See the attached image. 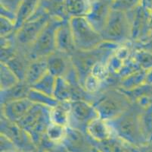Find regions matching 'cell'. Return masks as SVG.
<instances>
[{
	"label": "cell",
	"instance_id": "cell-1",
	"mask_svg": "<svg viewBox=\"0 0 152 152\" xmlns=\"http://www.w3.org/2000/svg\"><path fill=\"white\" fill-rule=\"evenodd\" d=\"M144 109L135 102L121 115L107 121L115 136L127 143L142 146L146 142L141 126V114Z\"/></svg>",
	"mask_w": 152,
	"mask_h": 152
},
{
	"label": "cell",
	"instance_id": "cell-2",
	"mask_svg": "<svg viewBox=\"0 0 152 152\" xmlns=\"http://www.w3.org/2000/svg\"><path fill=\"white\" fill-rule=\"evenodd\" d=\"M121 45L104 42L99 47L89 50H76L71 54L72 62L76 69L80 84L83 83L92 69L101 62H107L110 57Z\"/></svg>",
	"mask_w": 152,
	"mask_h": 152
},
{
	"label": "cell",
	"instance_id": "cell-3",
	"mask_svg": "<svg viewBox=\"0 0 152 152\" xmlns=\"http://www.w3.org/2000/svg\"><path fill=\"white\" fill-rule=\"evenodd\" d=\"M127 94L117 87H107L98 94L92 104L99 118L106 121L115 119L132 104Z\"/></svg>",
	"mask_w": 152,
	"mask_h": 152
},
{
	"label": "cell",
	"instance_id": "cell-4",
	"mask_svg": "<svg viewBox=\"0 0 152 152\" xmlns=\"http://www.w3.org/2000/svg\"><path fill=\"white\" fill-rule=\"evenodd\" d=\"M101 34L104 42L117 45L132 43L130 24L126 13L112 9Z\"/></svg>",
	"mask_w": 152,
	"mask_h": 152
},
{
	"label": "cell",
	"instance_id": "cell-5",
	"mask_svg": "<svg viewBox=\"0 0 152 152\" xmlns=\"http://www.w3.org/2000/svg\"><path fill=\"white\" fill-rule=\"evenodd\" d=\"M63 20L51 18L37 40L29 49L27 56L30 60L46 58L57 50L56 32Z\"/></svg>",
	"mask_w": 152,
	"mask_h": 152
},
{
	"label": "cell",
	"instance_id": "cell-6",
	"mask_svg": "<svg viewBox=\"0 0 152 152\" xmlns=\"http://www.w3.org/2000/svg\"><path fill=\"white\" fill-rule=\"evenodd\" d=\"M69 21L77 50H92L104 42L101 33L92 27L85 17L72 18Z\"/></svg>",
	"mask_w": 152,
	"mask_h": 152
},
{
	"label": "cell",
	"instance_id": "cell-7",
	"mask_svg": "<svg viewBox=\"0 0 152 152\" xmlns=\"http://www.w3.org/2000/svg\"><path fill=\"white\" fill-rule=\"evenodd\" d=\"M51 108L34 104L30 110L18 122L20 127L25 129L31 136L33 141L37 140L41 135H45V132L51 123Z\"/></svg>",
	"mask_w": 152,
	"mask_h": 152
},
{
	"label": "cell",
	"instance_id": "cell-8",
	"mask_svg": "<svg viewBox=\"0 0 152 152\" xmlns=\"http://www.w3.org/2000/svg\"><path fill=\"white\" fill-rule=\"evenodd\" d=\"M50 19L49 15H44L38 19H30L16 30L15 40L19 51L25 53L27 55L29 49L37 40Z\"/></svg>",
	"mask_w": 152,
	"mask_h": 152
},
{
	"label": "cell",
	"instance_id": "cell-9",
	"mask_svg": "<svg viewBox=\"0 0 152 152\" xmlns=\"http://www.w3.org/2000/svg\"><path fill=\"white\" fill-rule=\"evenodd\" d=\"M99 114L93 104L86 100H74L70 101V120L68 127L86 133L88 125Z\"/></svg>",
	"mask_w": 152,
	"mask_h": 152
},
{
	"label": "cell",
	"instance_id": "cell-10",
	"mask_svg": "<svg viewBox=\"0 0 152 152\" xmlns=\"http://www.w3.org/2000/svg\"><path fill=\"white\" fill-rule=\"evenodd\" d=\"M129 21L131 40L134 44L145 42L149 34L150 25L152 24L150 11L140 5L133 10L126 13Z\"/></svg>",
	"mask_w": 152,
	"mask_h": 152
},
{
	"label": "cell",
	"instance_id": "cell-11",
	"mask_svg": "<svg viewBox=\"0 0 152 152\" xmlns=\"http://www.w3.org/2000/svg\"><path fill=\"white\" fill-rule=\"evenodd\" d=\"M114 0H92L89 13L85 17L95 30L102 33L112 11Z\"/></svg>",
	"mask_w": 152,
	"mask_h": 152
},
{
	"label": "cell",
	"instance_id": "cell-12",
	"mask_svg": "<svg viewBox=\"0 0 152 152\" xmlns=\"http://www.w3.org/2000/svg\"><path fill=\"white\" fill-rule=\"evenodd\" d=\"M49 72L56 78H66L75 70L71 56L56 50L46 57Z\"/></svg>",
	"mask_w": 152,
	"mask_h": 152
},
{
	"label": "cell",
	"instance_id": "cell-13",
	"mask_svg": "<svg viewBox=\"0 0 152 152\" xmlns=\"http://www.w3.org/2000/svg\"><path fill=\"white\" fill-rule=\"evenodd\" d=\"M1 135L10 139L16 147H28L33 143L31 136L25 129L2 115H1Z\"/></svg>",
	"mask_w": 152,
	"mask_h": 152
},
{
	"label": "cell",
	"instance_id": "cell-14",
	"mask_svg": "<svg viewBox=\"0 0 152 152\" xmlns=\"http://www.w3.org/2000/svg\"><path fill=\"white\" fill-rule=\"evenodd\" d=\"M33 105L28 98L14 100L1 105V115L12 122L18 123Z\"/></svg>",
	"mask_w": 152,
	"mask_h": 152
},
{
	"label": "cell",
	"instance_id": "cell-15",
	"mask_svg": "<svg viewBox=\"0 0 152 152\" xmlns=\"http://www.w3.org/2000/svg\"><path fill=\"white\" fill-rule=\"evenodd\" d=\"M56 49L70 55L77 50L69 20L62 21L58 28L56 32Z\"/></svg>",
	"mask_w": 152,
	"mask_h": 152
},
{
	"label": "cell",
	"instance_id": "cell-16",
	"mask_svg": "<svg viewBox=\"0 0 152 152\" xmlns=\"http://www.w3.org/2000/svg\"><path fill=\"white\" fill-rule=\"evenodd\" d=\"M86 134L92 142H103L115 136L108 122L99 117L94 119L88 125Z\"/></svg>",
	"mask_w": 152,
	"mask_h": 152
},
{
	"label": "cell",
	"instance_id": "cell-17",
	"mask_svg": "<svg viewBox=\"0 0 152 152\" xmlns=\"http://www.w3.org/2000/svg\"><path fill=\"white\" fill-rule=\"evenodd\" d=\"M31 87L25 81H20L9 88L0 90V104L2 105L14 100L27 98Z\"/></svg>",
	"mask_w": 152,
	"mask_h": 152
},
{
	"label": "cell",
	"instance_id": "cell-18",
	"mask_svg": "<svg viewBox=\"0 0 152 152\" xmlns=\"http://www.w3.org/2000/svg\"><path fill=\"white\" fill-rule=\"evenodd\" d=\"M49 72L46 58H39L30 61L26 74L25 82L29 85H35Z\"/></svg>",
	"mask_w": 152,
	"mask_h": 152
},
{
	"label": "cell",
	"instance_id": "cell-19",
	"mask_svg": "<svg viewBox=\"0 0 152 152\" xmlns=\"http://www.w3.org/2000/svg\"><path fill=\"white\" fill-rule=\"evenodd\" d=\"M30 61L27 53L18 51L17 55L5 64L17 76L19 81H24Z\"/></svg>",
	"mask_w": 152,
	"mask_h": 152
},
{
	"label": "cell",
	"instance_id": "cell-20",
	"mask_svg": "<svg viewBox=\"0 0 152 152\" xmlns=\"http://www.w3.org/2000/svg\"><path fill=\"white\" fill-rule=\"evenodd\" d=\"M92 0H64L68 19L86 17L91 8Z\"/></svg>",
	"mask_w": 152,
	"mask_h": 152
},
{
	"label": "cell",
	"instance_id": "cell-21",
	"mask_svg": "<svg viewBox=\"0 0 152 152\" xmlns=\"http://www.w3.org/2000/svg\"><path fill=\"white\" fill-rule=\"evenodd\" d=\"M39 6L51 18L69 20L66 12L64 0H41Z\"/></svg>",
	"mask_w": 152,
	"mask_h": 152
},
{
	"label": "cell",
	"instance_id": "cell-22",
	"mask_svg": "<svg viewBox=\"0 0 152 152\" xmlns=\"http://www.w3.org/2000/svg\"><path fill=\"white\" fill-rule=\"evenodd\" d=\"M40 2L41 0H22L16 13L15 25L17 30L34 15Z\"/></svg>",
	"mask_w": 152,
	"mask_h": 152
},
{
	"label": "cell",
	"instance_id": "cell-23",
	"mask_svg": "<svg viewBox=\"0 0 152 152\" xmlns=\"http://www.w3.org/2000/svg\"><path fill=\"white\" fill-rule=\"evenodd\" d=\"M147 72V70L141 69L121 79L119 83V88L124 91H127L140 87L146 83Z\"/></svg>",
	"mask_w": 152,
	"mask_h": 152
},
{
	"label": "cell",
	"instance_id": "cell-24",
	"mask_svg": "<svg viewBox=\"0 0 152 152\" xmlns=\"http://www.w3.org/2000/svg\"><path fill=\"white\" fill-rule=\"evenodd\" d=\"M70 101L59 102L50 110L51 122L67 127L70 120Z\"/></svg>",
	"mask_w": 152,
	"mask_h": 152
},
{
	"label": "cell",
	"instance_id": "cell-25",
	"mask_svg": "<svg viewBox=\"0 0 152 152\" xmlns=\"http://www.w3.org/2000/svg\"><path fill=\"white\" fill-rule=\"evenodd\" d=\"M53 97L58 102H69L74 100V90L71 85L64 78H57Z\"/></svg>",
	"mask_w": 152,
	"mask_h": 152
},
{
	"label": "cell",
	"instance_id": "cell-26",
	"mask_svg": "<svg viewBox=\"0 0 152 152\" xmlns=\"http://www.w3.org/2000/svg\"><path fill=\"white\" fill-rule=\"evenodd\" d=\"M27 98L33 104H38V105L43 106V107H49V108H52V107H55L59 103L53 96L44 94L42 92L39 91L33 87H31L29 91Z\"/></svg>",
	"mask_w": 152,
	"mask_h": 152
},
{
	"label": "cell",
	"instance_id": "cell-27",
	"mask_svg": "<svg viewBox=\"0 0 152 152\" xmlns=\"http://www.w3.org/2000/svg\"><path fill=\"white\" fill-rule=\"evenodd\" d=\"M56 80H57V78L48 72L40 80H39L35 85L32 86V87L45 94L53 96L55 85H56Z\"/></svg>",
	"mask_w": 152,
	"mask_h": 152
},
{
	"label": "cell",
	"instance_id": "cell-28",
	"mask_svg": "<svg viewBox=\"0 0 152 152\" xmlns=\"http://www.w3.org/2000/svg\"><path fill=\"white\" fill-rule=\"evenodd\" d=\"M20 81L5 63L0 65V89L5 90L12 87Z\"/></svg>",
	"mask_w": 152,
	"mask_h": 152
},
{
	"label": "cell",
	"instance_id": "cell-29",
	"mask_svg": "<svg viewBox=\"0 0 152 152\" xmlns=\"http://www.w3.org/2000/svg\"><path fill=\"white\" fill-rule=\"evenodd\" d=\"M67 133V127L51 122L45 132L47 139L52 143H61Z\"/></svg>",
	"mask_w": 152,
	"mask_h": 152
},
{
	"label": "cell",
	"instance_id": "cell-30",
	"mask_svg": "<svg viewBox=\"0 0 152 152\" xmlns=\"http://www.w3.org/2000/svg\"><path fill=\"white\" fill-rule=\"evenodd\" d=\"M140 5H142V0H114L112 8L127 13Z\"/></svg>",
	"mask_w": 152,
	"mask_h": 152
},
{
	"label": "cell",
	"instance_id": "cell-31",
	"mask_svg": "<svg viewBox=\"0 0 152 152\" xmlns=\"http://www.w3.org/2000/svg\"><path fill=\"white\" fill-rule=\"evenodd\" d=\"M1 29H0V36L1 37H7V36L12 35L15 33L17 30L15 22L13 21L8 19L6 18L1 16Z\"/></svg>",
	"mask_w": 152,
	"mask_h": 152
},
{
	"label": "cell",
	"instance_id": "cell-32",
	"mask_svg": "<svg viewBox=\"0 0 152 152\" xmlns=\"http://www.w3.org/2000/svg\"><path fill=\"white\" fill-rule=\"evenodd\" d=\"M21 2L22 0H1V6L16 14Z\"/></svg>",
	"mask_w": 152,
	"mask_h": 152
},
{
	"label": "cell",
	"instance_id": "cell-33",
	"mask_svg": "<svg viewBox=\"0 0 152 152\" xmlns=\"http://www.w3.org/2000/svg\"><path fill=\"white\" fill-rule=\"evenodd\" d=\"M142 5L143 7L150 11L151 12L152 10V0H142Z\"/></svg>",
	"mask_w": 152,
	"mask_h": 152
},
{
	"label": "cell",
	"instance_id": "cell-34",
	"mask_svg": "<svg viewBox=\"0 0 152 152\" xmlns=\"http://www.w3.org/2000/svg\"><path fill=\"white\" fill-rule=\"evenodd\" d=\"M89 152H101V151L99 150V149L97 148H95V146L93 145V147H92V148H91L90 150H89Z\"/></svg>",
	"mask_w": 152,
	"mask_h": 152
},
{
	"label": "cell",
	"instance_id": "cell-35",
	"mask_svg": "<svg viewBox=\"0 0 152 152\" xmlns=\"http://www.w3.org/2000/svg\"><path fill=\"white\" fill-rule=\"evenodd\" d=\"M3 152H18L17 150H14V151H3Z\"/></svg>",
	"mask_w": 152,
	"mask_h": 152
}]
</instances>
